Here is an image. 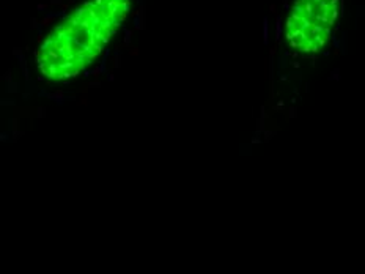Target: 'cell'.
I'll return each instance as SVG.
<instances>
[{
  "mask_svg": "<svg viewBox=\"0 0 365 274\" xmlns=\"http://www.w3.org/2000/svg\"><path fill=\"white\" fill-rule=\"evenodd\" d=\"M337 0H296L287 20L290 44L300 51H316L326 41L337 16Z\"/></svg>",
  "mask_w": 365,
  "mask_h": 274,
  "instance_id": "6da1fadb",
  "label": "cell"
}]
</instances>
